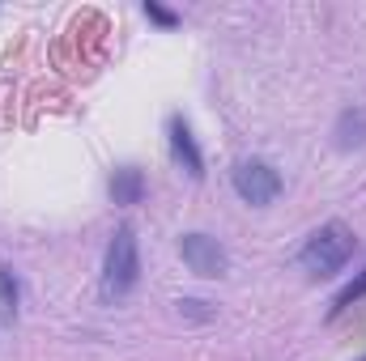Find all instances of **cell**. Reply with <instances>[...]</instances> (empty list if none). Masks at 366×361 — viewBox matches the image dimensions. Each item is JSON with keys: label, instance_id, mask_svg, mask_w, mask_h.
Wrapping results in <instances>:
<instances>
[{"label": "cell", "instance_id": "6da1fadb", "mask_svg": "<svg viewBox=\"0 0 366 361\" xmlns=\"http://www.w3.org/2000/svg\"><path fill=\"white\" fill-rule=\"evenodd\" d=\"M354 251H358V238H354V230L345 225V221H324L307 243H302V251H298V264L307 276H315V280H324V276H337V272L345 268L350 260H354Z\"/></svg>", "mask_w": 366, "mask_h": 361}, {"label": "cell", "instance_id": "7a4b0ae2", "mask_svg": "<svg viewBox=\"0 0 366 361\" xmlns=\"http://www.w3.org/2000/svg\"><path fill=\"white\" fill-rule=\"evenodd\" d=\"M141 285V247H137V230L119 225L107 243V260H102V302H124L132 289Z\"/></svg>", "mask_w": 366, "mask_h": 361}, {"label": "cell", "instance_id": "3957f363", "mask_svg": "<svg viewBox=\"0 0 366 361\" xmlns=\"http://www.w3.org/2000/svg\"><path fill=\"white\" fill-rule=\"evenodd\" d=\"M230 183H234L239 200H243V204H252V208L273 204L277 195H281V187H285L281 171H277L273 162H264V158H243V162H234Z\"/></svg>", "mask_w": 366, "mask_h": 361}, {"label": "cell", "instance_id": "277c9868", "mask_svg": "<svg viewBox=\"0 0 366 361\" xmlns=\"http://www.w3.org/2000/svg\"><path fill=\"white\" fill-rule=\"evenodd\" d=\"M179 255H183V264H187V272H196V276H204V280H217V276L230 272L226 247H222L213 234H200V230H192V234L179 238Z\"/></svg>", "mask_w": 366, "mask_h": 361}, {"label": "cell", "instance_id": "5b68a950", "mask_svg": "<svg viewBox=\"0 0 366 361\" xmlns=\"http://www.w3.org/2000/svg\"><path fill=\"white\" fill-rule=\"evenodd\" d=\"M167 141H171V158H175V166H179L187 179H204V153H200V145H196V136H192V123L183 119V115H171L167 119Z\"/></svg>", "mask_w": 366, "mask_h": 361}, {"label": "cell", "instance_id": "8992f818", "mask_svg": "<svg viewBox=\"0 0 366 361\" xmlns=\"http://www.w3.org/2000/svg\"><path fill=\"white\" fill-rule=\"evenodd\" d=\"M332 136H337V149H362L366 145V102H354V106H345L341 115H337V128H332Z\"/></svg>", "mask_w": 366, "mask_h": 361}, {"label": "cell", "instance_id": "52a82bcc", "mask_svg": "<svg viewBox=\"0 0 366 361\" xmlns=\"http://www.w3.org/2000/svg\"><path fill=\"white\" fill-rule=\"evenodd\" d=\"M107 191H111L115 204H141L145 200V171L141 166H115Z\"/></svg>", "mask_w": 366, "mask_h": 361}, {"label": "cell", "instance_id": "ba28073f", "mask_svg": "<svg viewBox=\"0 0 366 361\" xmlns=\"http://www.w3.org/2000/svg\"><path fill=\"white\" fill-rule=\"evenodd\" d=\"M17 310H21V280H17V272L0 260V319L13 323Z\"/></svg>", "mask_w": 366, "mask_h": 361}, {"label": "cell", "instance_id": "9c48e42d", "mask_svg": "<svg viewBox=\"0 0 366 361\" xmlns=\"http://www.w3.org/2000/svg\"><path fill=\"white\" fill-rule=\"evenodd\" d=\"M362 298H366V268L358 272V276H354V280H350V285H345V289L337 293V298H332V310H328V319L345 315V310H350L354 302H362Z\"/></svg>", "mask_w": 366, "mask_h": 361}, {"label": "cell", "instance_id": "30bf717a", "mask_svg": "<svg viewBox=\"0 0 366 361\" xmlns=\"http://www.w3.org/2000/svg\"><path fill=\"white\" fill-rule=\"evenodd\" d=\"M145 17H149V21H158L162 30H175V26H179V17H175L171 9H162L158 0H145Z\"/></svg>", "mask_w": 366, "mask_h": 361}, {"label": "cell", "instance_id": "8fae6325", "mask_svg": "<svg viewBox=\"0 0 366 361\" xmlns=\"http://www.w3.org/2000/svg\"><path fill=\"white\" fill-rule=\"evenodd\" d=\"M204 302H179V310H187V315H196V319H209L213 310H200Z\"/></svg>", "mask_w": 366, "mask_h": 361}, {"label": "cell", "instance_id": "7c38bea8", "mask_svg": "<svg viewBox=\"0 0 366 361\" xmlns=\"http://www.w3.org/2000/svg\"><path fill=\"white\" fill-rule=\"evenodd\" d=\"M362 361H366V357H362Z\"/></svg>", "mask_w": 366, "mask_h": 361}]
</instances>
